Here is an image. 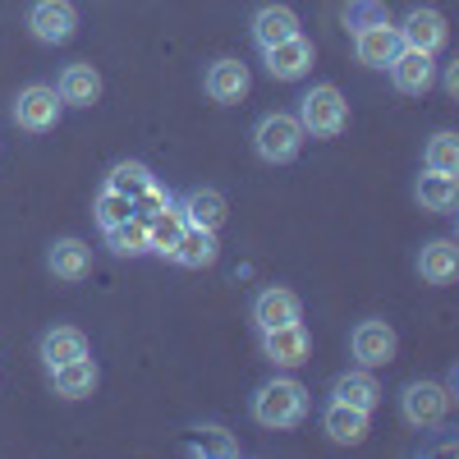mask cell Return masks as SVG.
Returning a JSON list of instances; mask_svg holds the SVG:
<instances>
[{
	"label": "cell",
	"instance_id": "1f68e13d",
	"mask_svg": "<svg viewBox=\"0 0 459 459\" xmlns=\"http://www.w3.org/2000/svg\"><path fill=\"white\" fill-rule=\"evenodd\" d=\"M446 92H450V97L459 92V65H450V69H446Z\"/></svg>",
	"mask_w": 459,
	"mask_h": 459
},
{
	"label": "cell",
	"instance_id": "f1b7e54d",
	"mask_svg": "<svg viewBox=\"0 0 459 459\" xmlns=\"http://www.w3.org/2000/svg\"><path fill=\"white\" fill-rule=\"evenodd\" d=\"M423 166L441 170V175H459V134H450V129L432 134L423 147Z\"/></svg>",
	"mask_w": 459,
	"mask_h": 459
},
{
	"label": "cell",
	"instance_id": "2e32d148",
	"mask_svg": "<svg viewBox=\"0 0 459 459\" xmlns=\"http://www.w3.org/2000/svg\"><path fill=\"white\" fill-rule=\"evenodd\" d=\"M170 262L188 266V272H203V266H212L221 257V239L216 230H203V225H184V235L175 239V248L166 253Z\"/></svg>",
	"mask_w": 459,
	"mask_h": 459
},
{
	"label": "cell",
	"instance_id": "4dcf8cb0",
	"mask_svg": "<svg viewBox=\"0 0 459 459\" xmlns=\"http://www.w3.org/2000/svg\"><path fill=\"white\" fill-rule=\"evenodd\" d=\"M194 450H203V455H212V450H221V455H235L239 446L225 437V428H203V441H198Z\"/></svg>",
	"mask_w": 459,
	"mask_h": 459
},
{
	"label": "cell",
	"instance_id": "8fae6325",
	"mask_svg": "<svg viewBox=\"0 0 459 459\" xmlns=\"http://www.w3.org/2000/svg\"><path fill=\"white\" fill-rule=\"evenodd\" d=\"M203 88H207V97H212L216 106H235V101H244V97H248L253 74H248V65H244V60L221 56V60H212V65H207Z\"/></svg>",
	"mask_w": 459,
	"mask_h": 459
},
{
	"label": "cell",
	"instance_id": "e0dca14e",
	"mask_svg": "<svg viewBox=\"0 0 459 459\" xmlns=\"http://www.w3.org/2000/svg\"><path fill=\"white\" fill-rule=\"evenodd\" d=\"M47 272H51L56 281H83V276L92 272V248H88L83 239H74V235L56 239V244L47 248Z\"/></svg>",
	"mask_w": 459,
	"mask_h": 459
},
{
	"label": "cell",
	"instance_id": "603a6c76",
	"mask_svg": "<svg viewBox=\"0 0 459 459\" xmlns=\"http://www.w3.org/2000/svg\"><path fill=\"white\" fill-rule=\"evenodd\" d=\"M331 400H340V404H354V409L372 413V409L381 404V386H377L372 368H359V372H340V377H335V386H331Z\"/></svg>",
	"mask_w": 459,
	"mask_h": 459
},
{
	"label": "cell",
	"instance_id": "3957f363",
	"mask_svg": "<svg viewBox=\"0 0 459 459\" xmlns=\"http://www.w3.org/2000/svg\"><path fill=\"white\" fill-rule=\"evenodd\" d=\"M299 125L303 134H313V138H340L344 125H350V101L340 97L335 83H317L313 92H303L299 97Z\"/></svg>",
	"mask_w": 459,
	"mask_h": 459
},
{
	"label": "cell",
	"instance_id": "4fadbf2b",
	"mask_svg": "<svg viewBox=\"0 0 459 459\" xmlns=\"http://www.w3.org/2000/svg\"><path fill=\"white\" fill-rule=\"evenodd\" d=\"M303 322V299L285 285H266L253 294V326L257 331H272V326H290Z\"/></svg>",
	"mask_w": 459,
	"mask_h": 459
},
{
	"label": "cell",
	"instance_id": "7a4b0ae2",
	"mask_svg": "<svg viewBox=\"0 0 459 459\" xmlns=\"http://www.w3.org/2000/svg\"><path fill=\"white\" fill-rule=\"evenodd\" d=\"M253 418L262 428H272V432H290L299 428L303 418H308V386L294 377H272V381H262L257 395H253Z\"/></svg>",
	"mask_w": 459,
	"mask_h": 459
},
{
	"label": "cell",
	"instance_id": "4316f807",
	"mask_svg": "<svg viewBox=\"0 0 459 459\" xmlns=\"http://www.w3.org/2000/svg\"><path fill=\"white\" fill-rule=\"evenodd\" d=\"M184 225H188V221H184V212H179L175 203H170V207H161V212H152V216H147L152 253H161V257H166V253L175 248V239L184 235Z\"/></svg>",
	"mask_w": 459,
	"mask_h": 459
},
{
	"label": "cell",
	"instance_id": "f546056e",
	"mask_svg": "<svg viewBox=\"0 0 459 459\" xmlns=\"http://www.w3.org/2000/svg\"><path fill=\"white\" fill-rule=\"evenodd\" d=\"M92 216H97L101 230H110V225H120V221L134 216V203H129L125 194H115V188L101 184V194H97V203H92Z\"/></svg>",
	"mask_w": 459,
	"mask_h": 459
},
{
	"label": "cell",
	"instance_id": "5bb4252c",
	"mask_svg": "<svg viewBox=\"0 0 459 459\" xmlns=\"http://www.w3.org/2000/svg\"><path fill=\"white\" fill-rule=\"evenodd\" d=\"M386 74H391L395 92H404V97H423V92H432V83H437V65H432V56L409 51V47L395 51V60L386 65Z\"/></svg>",
	"mask_w": 459,
	"mask_h": 459
},
{
	"label": "cell",
	"instance_id": "ba28073f",
	"mask_svg": "<svg viewBox=\"0 0 459 459\" xmlns=\"http://www.w3.org/2000/svg\"><path fill=\"white\" fill-rule=\"evenodd\" d=\"M400 47L409 51H423V56H437L446 42H450V28H446V14L432 10V5H413L400 23Z\"/></svg>",
	"mask_w": 459,
	"mask_h": 459
},
{
	"label": "cell",
	"instance_id": "ac0fdd59",
	"mask_svg": "<svg viewBox=\"0 0 459 459\" xmlns=\"http://www.w3.org/2000/svg\"><path fill=\"white\" fill-rule=\"evenodd\" d=\"M97 381H101V368L92 363V354L74 359V363H65V368H51V391H56L60 400H88V395L97 391Z\"/></svg>",
	"mask_w": 459,
	"mask_h": 459
},
{
	"label": "cell",
	"instance_id": "cb8c5ba5",
	"mask_svg": "<svg viewBox=\"0 0 459 459\" xmlns=\"http://www.w3.org/2000/svg\"><path fill=\"white\" fill-rule=\"evenodd\" d=\"M184 212L188 225H203V230H221L225 225V194H216V188H188V194L175 203Z\"/></svg>",
	"mask_w": 459,
	"mask_h": 459
},
{
	"label": "cell",
	"instance_id": "30bf717a",
	"mask_svg": "<svg viewBox=\"0 0 459 459\" xmlns=\"http://www.w3.org/2000/svg\"><path fill=\"white\" fill-rule=\"evenodd\" d=\"M28 28L37 42H47V47H65L74 28H79V10L69 5V0H32V10H28Z\"/></svg>",
	"mask_w": 459,
	"mask_h": 459
},
{
	"label": "cell",
	"instance_id": "83f0119b",
	"mask_svg": "<svg viewBox=\"0 0 459 459\" xmlns=\"http://www.w3.org/2000/svg\"><path fill=\"white\" fill-rule=\"evenodd\" d=\"M152 184H157V175H152L143 161H120V166H115V170L106 175V188H115V194H125L129 203H138Z\"/></svg>",
	"mask_w": 459,
	"mask_h": 459
},
{
	"label": "cell",
	"instance_id": "9a60e30c",
	"mask_svg": "<svg viewBox=\"0 0 459 459\" xmlns=\"http://www.w3.org/2000/svg\"><path fill=\"white\" fill-rule=\"evenodd\" d=\"M368 418H372V413H363V409H354V404L331 400V404L322 409V432H326L335 446H363L368 432H372Z\"/></svg>",
	"mask_w": 459,
	"mask_h": 459
},
{
	"label": "cell",
	"instance_id": "484cf974",
	"mask_svg": "<svg viewBox=\"0 0 459 459\" xmlns=\"http://www.w3.org/2000/svg\"><path fill=\"white\" fill-rule=\"evenodd\" d=\"M106 248L115 253V257H143V253H152V235H147V216H129V221H120V225H110L106 230Z\"/></svg>",
	"mask_w": 459,
	"mask_h": 459
},
{
	"label": "cell",
	"instance_id": "6da1fadb",
	"mask_svg": "<svg viewBox=\"0 0 459 459\" xmlns=\"http://www.w3.org/2000/svg\"><path fill=\"white\" fill-rule=\"evenodd\" d=\"M344 19H350V32H354V56H359V65L386 69V65L395 60V51H400V28L386 19V10H381L377 0H350Z\"/></svg>",
	"mask_w": 459,
	"mask_h": 459
},
{
	"label": "cell",
	"instance_id": "d6986e66",
	"mask_svg": "<svg viewBox=\"0 0 459 459\" xmlns=\"http://www.w3.org/2000/svg\"><path fill=\"white\" fill-rule=\"evenodd\" d=\"M253 42H257V51H266V47H276V42H285V37H294L303 23H299V14L290 10V5H262L257 14H253Z\"/></svg>",
	"mask_w": 459,
	"mask_h": 459
},
{
	"label": "cell",
	"instance_id": "9c48e42d",
	"mask_svg": "<svg viewBox=\"0 0 459 459\" xmlns=\"http://www.w3.org/2000/svg\"><path fill=\"white\" fill-rule=\"evenodd\" d=\"M400 350V340H395V326L391 322H381V317H363L350 335V354L359 359V368H386Z\"/></svg>",
	"mask_w": 459,
	"mask_h": 459
},
{
	"label": "cell",
	"instance_id": "5b68a950",
	"mask_svg": "<svg viewBox=\"0 0 459 459\" xmlns=\"http://www.w3.org/2000/svg\"><path fill=\"white\" fill-rule=\"evenodd\" d=\"M450 391L441 386V381H409V386L400 391V413H404V423L418 428V432H428L437 428L441 418L450 413Z\"/></svg>",
	"mask_w": 459,
	"mask_h": 459
},
{
	"label": "cell",
	"instance_id": "8992f818",
	"mask_svg": "<svg viewBox=\"0 0 459 459\" xmlns=\"http://www.w3.org/2000/svg\"><path fill=\"white\" fill-rule=\"evenodd\" d=\"M14 125L23 129V134H51L56 125H60V115H65V101L56 97V88H47V83H28L19 97H14Z\"/></svg>",
	"mask_w": 459,
	"mask_h": 459
},
{
	"label": "cell",
	"instance_id": "ffe728a7",
	"mask_svg": "<svg viewBox=\"0 0 459 459\" xmlns=\"http://www.w3.org/2000/svg\"><path fill=\"white\" fill-rule=\"evenodd\" d=\"M37 354H42L47 372H51V368H65V363H74V359L88 354V335H83L79 326H51V331L42 335V344H37Z\"/></svg>",
	"mask_w": 459,
	"mask_h": 459
},
{
	"label": "cell",
	"instance_id": "277c9868",
	"mask_svg": "<svg viewBox=\"0 0 459 459\" xmlns=\"http://www.w3.org/2000/svg\"><path fill=\"white\" fill-rule=\"evenodd\" d=\"M303 125H299V115L290 110H272V115H262V120L253 125V147H257V157L266 166H285L294 161L299 152H303Z\"/></svg>",
	"mask_w": 459,
	"mask_h": 459
},
{
	"label": "cell",
	"instance_id": "7402d4cb",
	"mask_svg": "<svg viewBox=\"0 0 459 459\" xmlns=\"http://www.w3.org/2000/svg\"><path fill=\"white\" fill-rule=\"evenodd\" d=\"M56 97L65 106H92V101H101V74L92 65H65L60 83H56Z\"/></svg>",
	"mask_w": 459,
	"mask_h": 459
},
{
	"label": "cell",
	"instance_id": "44dd1931",
	"mask_svg": "<svg viewBox=\"0 0 459 459\" xmlns=\"http://www.w3.org/2000/svg\"><path fill=\"white\" fill-rule=\"evenodd\" d=\"M418 276L428 285H450L459 276V244L455 239H432L418 253Z\"/></svg>",
	"mask_w": 459,
	"mask_h": 459
},
{
	"label": "cell",
	"instance_id": "7c38bea8",
	"mask_svg": "<svg viewBox=\"0 0 459 459\" xmlns=\"http://www.w3.org/2000/svg\"><path fill=\"white\" fill-rule=\"evenodd\" d=\"M262 65H266V74H272V79L299 83L303 74L313 69V42H308L303 32H294V37H285V42L266 47V51H262Z\"/></svg>",
	"mask_w": 459,
	"mask_h": 459
},
{
	"label": "cell",
	"instance_id": "52a82bcc",
	"mask_svg": "<svg viewBox=\"0 0 459 459\" xmlns=\"http://www.w3.org/2000/svg\"><path fill=\"white\" fill-rule=\"evenodd\" d=\"M257 344H262V359L272 368H303L313 354V335L303 322H290V326H272V331H257Z\"/></svg>",
	"mask_w": 459,
	"mask_h": 459
},
{
	"label": "cell",
	"instance_id": "d4e9b609",
	"mask_svg": "<svg viewBox=\"0 0 459 459\" xmlns=\"http://www.w3.org/2000/svg\"><path fill=\"white\" fill-rule=\"evenodd\" d=\"M413 198L423 212H450L459 203V175H441V170H423L413 179Z\"/></svg>",
	"mask_w": 459,
	"mask_h": 459
}]
</instances>
